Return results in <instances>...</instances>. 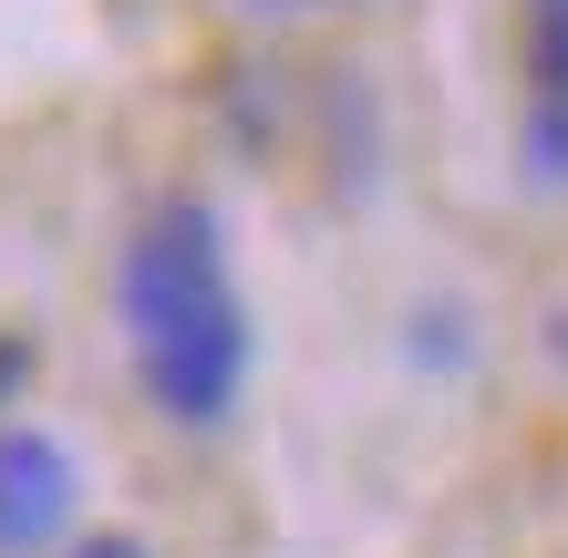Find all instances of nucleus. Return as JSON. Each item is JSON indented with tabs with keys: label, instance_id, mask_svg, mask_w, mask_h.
<instances>
[{
	"label": "nucleus",
	"instance_id": "0eeeda50",
	"mask_svg": "<svg viewBox=\"0 0 568 558\" xmlns=\"http://www.w3.org/2000/svg\"><path fill=\"white\" fill-rule=\"evenodd\" d=\"M548 363H558V373H568V301H558V311H548Z\"/></svg>",
	"mask_w": 568,
	"mask_h": 558
},
{
	"label": "nucleus",
	"instance_id": "39448f33",
	"mask_svg": "<svg viewBox=\"0 0 568 558\" xmlns=\"http://www.w3.org/2000/svg\"><path fill=\"white\" fill-rule=\"evenodd\" d=\"M31 363H42V352H31L21 332H0V404H11V393L31 383Z\"/></svg>",
	"mask_w": 568,
	"mask_h": 558
},
{
	"label": "nucleus",
	"instance_id": "423d86ee",
	"mask_svg": "<svg viewBox=\"0 0 568 558\" xmlns=\"http://www.w3.org/2000/svg\"><path fill=\"white\" fill-rule=\"evenodd\" d=\"M73 558H145V538H124V528H104V538H83Z\"/></svg>",
	"mask_w": 568,
	"mask_h": 558
},
{
	"label": "nucleus",
	"instance_id": "f03ea898",
	"mask_svg": "<svg viewBox=\"0 0 568 558\" xmlns=\"http://www.w3.org/2000/svg\"><path fill=\"white\" fill-rule=\"evenodd\" d=\"M83 486H73V455H62L42 424H0V558H31L73 528Z\"/></svg>",
	"mask_w": 568,
	"mask_h": 558
},
{
	"label": "nucleus",
	"instance_id": "7ed1b4c3",
	"mask_svg": "<svg viewBox=\"0 0 568 558\" xmlns=\"http://www.w3.org/2000/svg\"><path fill=\"white\" fill-rule=\"evenodd\" d=\"M527 73H538V114H527V166L568 186V0H527Z\"/></svg>",
	"mask_w": 568,
	"mask_h": 558
},
{
	"label": "nucleus",
	"instance_id": "20e7f679",
	"mask_svg": "<svg viewBox=\"0 0 568 558\" xmlns=\"http://www.w3.org/2000/svg\"><path fill=\"white\" fill-rule=\"evenodd\" d=\"M248 21H321V11H352V0H239Z\"/></svg>",
	"mask_w": 568,
	"mask_h": 558
},
{
	"label": "nucleus",
	"instance_id": "f257e3e1",
	"mask_svg": "<svg viewBox=\"0 0 568 558\" xmlns=\"http://www.w3.org/2000/svg\"><path fill=\"white\" fill-rule=\"evenodd\" d=\"M124 332H135V373L155 393L165 424L207 435V424L239 414L248 393V301L239 270H227V227L207 196H155L124 239Z\"/></svg>",
	"mask_w": 568,
	"mask_h": 558
}]
</instances>
